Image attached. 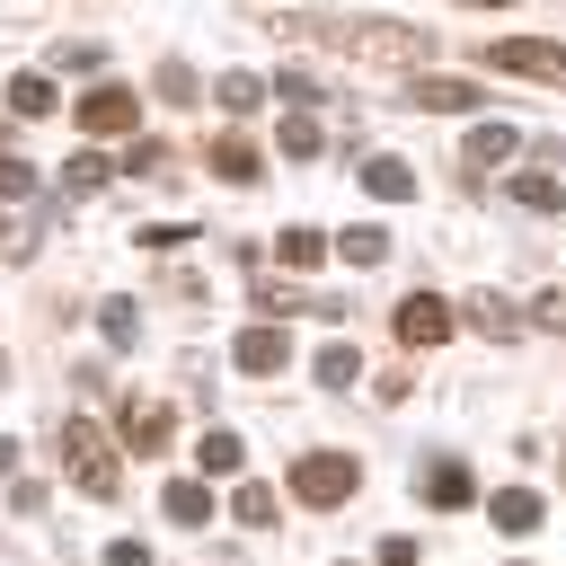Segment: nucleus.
I'll return each mask as SVG.
<instances>
[{"instance_id": "obj_1", "label": "nucleus", "mask_w": 566, "mask_h": 566, "mask_svg": "<svg viewBox=\"0 0 566 566\" xmlns=\"http://www.w3.org/2000/svg\"><path fill=\"white\" fill-rule=\"evenodd\" d=\"M292 35H318V44L354 53V62H424V53H433V44H424V27H398V18H380V27H345V18H301Z\"/></svg>"}, {"instance_id": "obj_2", "label": "nucleus", "mask_w": 566, "mask_h": 566, "mask_svg": "<svg viewBox=\"0 0 566 566\" xmlns=\"http://www.w3.org/2000/svg\"><path fill=\"white\" fill-rule=\"evenodd\" d=\"M354 486H363V460H354V451H301V460H292V495H301L310 513H336Z\"/></svg>"}, {"instance_id": "obj_3", "label": "nucleus", "mask_w": 566, "mask_h": 566, "mask_svg": "<svg viewBox=\"0 0 566 566\" xmlns=\"http://www.w3.org/2000/svg\"><path fill=\"white\" fill-rule=\"evenodd\" d=\"M62 469H71V486H88V495H115V478H124V469H115V442H106L88 416L62 424Z\"/></svg>"}, {"instance_id": "obj_4", "label": "nucleus", "mask_w": 566, "mask_h": 566, "mask_svg": "<svg viewBox=\"0 0 566 566\" xmlns=\"http://www.w3.org/2000/svg\"><path fill=\"white\" fill-rule=\"evenodd\" d=\"M486 62L513 71V80H566V44H548V35H495Z\"/></svg>"}, {"instance_id": "obj_5", "label": "nucleus", "mask_w": 566, "mask_h": 566, "mask_svg": "<svg viewBox=\"0 0 566 566\" xmlns=\"http://www.w3.org/2000/svg\"><path fill=\"white\" fill-rule=\"evenodd\" d=\"M407 97H416L424 115H478V106H486V88H478V80H460V71H416V80H407Z\"/></svg>"}, {"instance_id": "obj_6", "label": "nucleus", "mask_w": 566, "mask_h": 566, "mask_svg": "<svg viewBox=\"0 0 566 566\" xmlns=\"http://www.w3.org/2000/svg\"><path fill=\"white\" fill-rule=\"evenodd\" d=\"M115 424H124V451H159V442L177 433V407H168V398H142V389H133V398L115 407Z\"/></svg>"}, {"instance_id": "obj_7", "label": "nucleus", "mask_w": 566, "mask_h": 566, "mask_svg": "<svg viewBox=\"0 0 566 566\" xmlns=\"http://www.w3.org/2000/svg\"><path fill=\"white\" fill-rule=\"evenodd\" d=\"M442 336H451V301L407 292V301H398V345H416V354H424V345H442Z\"/></svg>"}, {"instance_id": "obj_8", "label": "nucleus", "mask_w": 566, "mask_h": 566, "mask_svg": "<svg viewBox=\"0 0 566 566\" xmlns=\"http://www.w3.org/2000/svg\"><path fill=\"white\" fill-rule=\"evenodd\" d=\"M133 115H142L133 88H88L80 97V133H133Z\"/></svg>"}, {"instance_id": "obj_9", "label": "nucleus", "mask_w": 566, "mask_h": 566, "mask_svg": "<svg viewBox=\"0 0 566 566\" xmlns=\"http://www.w3.org/2000/svg\"><path fill=\"white\" fill-rule=\"evenodd\" d=\"M230 363H239V371H283V363H292V336H283V327H248V336L230 345Z\"/></svg>"}, {"instance_id": "obj_10", "label": "nucleus", "mask_w": 566, "mask_h": 566, "mask_svg": "<svg viewBox=\"0 0 566 566\" xmlns=\"http://www.w3.org/2000/svg\"><path fill=\"white\" fill-rule=\"evenodd\" d=\"M239 460H248V442H239L230 424H212V433L195 442V469H203V478H239Z\"/></svg>"}, {"instance_id": "obj_11", "label": "nucleus", "mask_w": 566, "mask_h": 566, "mask_svg": "<svg viewBox=\"0 0 566 566\" xmlns=\"http://www.w3.org/2000/svg\"><path fill=\"white\" fill-rule=\"evenodd\" d=\"M486 522L522 539V531H539V495H531V486H495V504H486Z\"/></svg>"}, {"instance_id": "obj_12", "label": "nucleus", "mask_w": 566, "mask_h": 566, "mask_svg": "<svg viewBox=\"0 0 566 566\" xmlns=\"http://www.w3.org/2000/svg\"><path fill=\"white\" fill-rule=\"evenodd\" d=\"M212 177H230V186H256V177H265V159H256L239 133H221V142H212Z\"/></svg>"}, {"instance_id": "obj_13", "label": "nucleus", "mask_w": 566, "mask_h": 566, "mask_svg": "<svg viewBox=\"0 0 566 566\" xmlns=\"http://www.w3.org/2000/svg\"><path fill=\"white\" fill-rule=\"evenodd\" d=\"M513 150H522V133H513V124H478V133H469V150H460V159H478V168H504V159H513Z\"/></svg>"}, {"instance_id": "obj_14", "label": "nucleus", "mask_w": 566, "mask_h": 566, "mask_svg": "<svg viewBox=\"0 0 566 566\" xmlns=\"http://www.w3.org/2000/svg\"><path fill=\"white\" fill-rule=\"evenodd\" d=\"M363 186H371L380 203H407V195H416V168H407V159H363Z\"/></svg>"}, {"instance_id": "obj_15", "label": "nucleus", "mask_w": 566, "mask_h": 566, "mask_svg": "<svg viewBox=\"0 0 566 566\" xmlns=\"http://www.w3.org/2000/svg\"><path fill=\"white\" fill-rule=\"evenodd\" d=\"M159 513H168V522H186V531H195V522H212V495H203V478H177V486L159 495Z\"/></svg>"}, {"instance_id": "obj_16", "label": "nucleus", "mask_w": 566, "mask_h": 566, "mask_svg": "<svg viewBox=\"0 0 566 566\" xmlns=\"http://www.w3.org/2000/svg\"><path fill=\"white\" fill-rule=\"evenodd\" d=\"M0 97H9V106H18V115H53V106H62V97H53V80H44V71H18V80H9V88H0Z\"/></svg>"}, {"instance_id": "obj_17", "label": "nucleus", "mask_w": 566, "mask_h": 566, "mask_svg": "<svg viewBox=\"0 0 566 566\" xmlns=\"http://www.w3.org/2000/svg\"><path fill=\"white\" fill-rule=\"evenodd\" d=\"M504 195H513V203H531V212H566V186H557V177H539V168H522Z\"/></svg>"}, {"instance_id": "obj_18", "label": "nucleus", "mask_w": 566, "mask_h": 566, "mask_svg": "<svg viewBox=\"0 0 566 566\" xmlns=\"http://www.w3.org/2000/svg\"><path fill=\"white\" fill-rule=\"evenodd\" d=\"M424 495L433 504H469V469L460 460H424Z\"/></svg>"}, {"instance_id": "obj_19", "label": "nucleus", "mask_w": 566, "mask_h": 566, "mask_svg": "<svg viewBox=\"0 0 566 566\" xmlns=\"http://www.w3.org/2000/svg\"><path fill=\"white\" fill-rule=\"evenodd\" d=\"M97 186H106V159L97 150H71L62 159V195H97Z\"/></svg>"}, {"instance_id": "obj_20", "label": "nucleus", "mask_w": 566, "mask_h": 566, "mask_svg": "<svg viewBox=\"0 0 566 566\" xmlns=\"http://www.w3.org/2000/svg\"><path fill=\"white\" fill-rule=\"evenodd\" d=\"M274 256L301 274V265H318V256H327V239H318V230H274Z\"/></svg>"}, {"instance_id": "obj_21", "label": "nucleus", "mask_w": 566, "mask_h": 566, "mask_svg": "<svg viewBox=\"0 0 566 566\" xmlns=\"http://www.w3.org/2000/svg\"><path fill=\"white\" fill-rule=\"evenodd\" d=\"M469 327H478V336H495V345H504V336H513V327H522V310H513V301H469Z\"/></svg>"}, {"instance_id": "obj_22", "label": "nucleus", "mask_w": 566, "mask_h": 566, "mask_svg": "<svg viewBox=\"0 0 566 566\" xmlns=\"http://www.w3.org/2000/svg\"><path fill=\"white\" fill-rule=\"evenodd\" d=\"M97 327H106V345H142V310L133 301H97Z\"/></svg>"}, {"instance_id": "obj_23", "label": "nucleus", "mask_w": 566, "mask_h": 566, "mask_svg": "<svg viewBox=\"0 0 566 566\" xmlns=\"http://www.w3.org/2000/svg\"><path fill=\"white\" fill-rule=\"evenodd\" d=\"M318 380H327V389H354V380H363V354H354V345H318Z\"/></svg>"}, {"instance_id": "obj_24", "label": "nucleus", "mask_w": 566, "mask_h": 566, "mask_svg": "<svg viewBox=\"0 0 566 566\" xmlns=\"http://www.w3.org/2000/svg\"><path fill=\"white\" fill-rule=\"evenodd\" d=\"M336 256H345V265H380V256H389V239L363 221V230H345V239H336Z\"/></svg>"}, {"instance_id": "obj_25", "label": "nucleus", "mask_w": 566, "mask_h": 566, "mask_svg": "<svg viewBox=\"0 0 566 566\" xmlns=\"http://www.w3.org/2000/svg\"><path fill=\"white\" fill-rule=\"evenodd\" d=\"M256 97H265V80H256V71H221V106H230V115H248Z\"/></svg>"}, {"instance_id": "obj_26", "label": "nucleus", "mask_w": 566, "mask_h": 566, "mask_svg": "<svg viewBox=\"0 0 566 566\" xmlns=\"http://www.w3.org/2000/svg\"><path fill=\"white\" fill-rule=\"evenodd\" d=\"M283 159H318V124L283 106Z\"/></svg>"}, {"instance_id": "obj_27", "label": "nucleus", "mask_w": 566, "mask_h": 566, "mask_svg": "<svg viewBox=\"0 0 566 566\" xmlns=\"http://www.w3.org/2000/svg\"><path fill=\"white\" fill-rule=\"evenodd\" d=\"M230 513H239L248 531H265V522H274V486H239V495H230Z\"/></svg>"}, {"instance_id": "obj_28", "label": "nucleus", "mask_w": 566, "mask_h": 566, "mask_svg": "<svg viewBox=\"0 0 566 566\" xmlns=\"http://www.w3.org/2000/svg\"><path fill=\"white\" fill-rule=\"evenodd\" d=\"M159 97H168V106H195L203 88H195V71H186V62H159Z\"/></svg>"}, {"instance_id": "obj_29", "label": "nucleus", "mask_w": 566, "mask_h": 566, "mask_svg": "<svg viewBox=\"0 0 566 566\" xmlns=\"http://www.w3.org/2000/svg\"><path fill=\"white\" fill-rule=\"evenodd\" d=\"M133 239H142V248H186V239H195V221H142Z\"/></svg>"}, {"instance_id": "obj_30", "label": "nucleus", "mask_w": 566, "mask_h": 566, "mask_svg": "<svg viewBox=\"0 0 566 566\" xmlns=\"http://www.w3.org/2000/svg\"><path fill=\"white\" fill-rule=\"evenodd\" d=\"M53 62H62V71H97L106 53H97V44H80V35H62V44H53Z\"/></svg>"}, {"instance_id": "obj_31", "label": "nucleus", "mask_w": 566, "mask_h": 566, "mask_svg": "<svg viewBox=\"0 0 566 566\" xmlns=\"http://www.w3.org/2000/svg\"><path fill=\"white\" fill-rule=\"evenodd\" d=\"M27 186H35V168H27L18 150H0V195H27Z\"/></svg>"}, {"instance_id": "obj_32", "label": "nucleus", "mask_w": 566, "mask_h": 566, "mask_svg": "<svg viewBox=\"0 0 566 566\" xmlns=\"http://www.w3.org/2000/svg\"><path fill=\"white\" fill-rule=\"evenodd\" d=\"M124 168H133V177H159V168H168V150H159V142H133V159H124Z\"/></svg>"}, {"instance_id": "obj_33", "label": "nucleus", "mask_w": 566, "mask_h": 566, "mask_svg": "<svg viewBox=\"0 0 566 566\" xmlns=\"http://www.w3.org/2000/svg\"><path fill=\"white\" fill-rule=\"evenodd\" d=\"M106 566H150V539H115V548H106Z\"/></svg>"}, {"instance_id": "obj_34", "label": "nucleus", "mask_w": 566, "mask_h": 566, "mask_svg": "<svg viewBox=\"0 0 566 566\" xmlns=\"http://www.w3.org/2000/svg\"><path fill=\"white\" fill-rule=\"evenodd\" d=\"M539 327H566V292H539V310H531Z\"/></svg>"}, {"instance_id": "obj_35", "label": "nucleus", "mask_w": 566, "mask_h": 566, "mask_svg": "<svg viewBox=\"0 0 566 566\" xmlns=\"http://www.w3.org/2000/svg\"><path fill=\"white\" fill-rule=\"evenodd\" d=\"M9 469H18V442H9V433H0V478H9Z\"/></svg>"}, {"instance_id": "obj_36", "label": "nucleus", "mask_w": 566, "mask_h": 566, "mask_svg": "<svg viewBox=\"0 0 566 566\" xmlns=\"http://www.w3.org/2000/svg\"><path fill=\"white\" fill-rule=\"evenodd\" d=\"M478 9H504V0H478Z\"/></svg>"}]
</instances>
